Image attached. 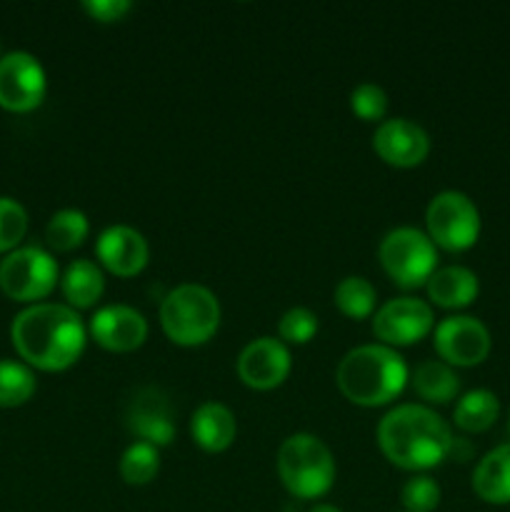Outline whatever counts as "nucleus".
Here are the masks:
<instances>
[{
  "instance_id": "obj_1",
  "label": "nucleus",
  "mask_w": 510,
  "mask_h": 512,
  "mask_svg": "<svg viewBox=\"0 0 510 512\" xmlns=\"http://www.w3.org/2000/svg\"><path fill=\"white\" fill-rule=\"evenodd\" d=\"M13 345L20 358L38 370L58 373L78 363L88 330L75 308L60 303H35L15 315Z\"/></svg>"
},
{
  "instance_id": "obj_2",
  "label": "nucleus",
  "mask_w": 510,
  "mask_h": 512,
  "mask_svg": "<svg viewBox=\"0 0 510 512\" xmlns=\"http://www.w3.org/2000/svg\"><path fill=\"white\" fill-rule=\"evenodd\" d=\"M453 433L435 410L405 403L388 410L378 423V445L385 458L403 470H430L453 455Z\"/></svg>"
},
{
  "instance_id": "obj_3",
  "label": "nucleus",
  "mask_w": 510,
  "mask_h": 512,
  "mask_svg": "<svg viewBox=\"0 0 510 512\" xmlns=\"http://www.w3.org/2000/svg\"><path fill=\"white\" fill-rule=\"evenodd\" d=\"M408 365L395 348L383 343L348 350L335 370L340 393L363 408H380L398 398L408 385Z\"/></svg>"
},
{
  "instance_id": "obj_4",
  "label": "nucleus",
  "mask_w": 510,
  "mask_h": 512,
  "mask_svg": "<svg viewBox=\"0 0 510 512\" xmlns=\"http://www.w3.org/2000/svg\"><path fill=\"white\" fill-rule=\"evenodd\" d=\"M278 475L288 493L300 500L323 498L335 483V458L328 445L310 433H295L278 448Z\"/></svg>"
},
{
  "instance_id": "obj_5",
  "label": "nucleus",
  "mask_w": 510,
  "mask_h": 512,
  "mask_svg": "<svg viewBox=\"0 0 510 512\" xmlns=\"http://www.w3.org/2000/svg\"><path fill=\"white\" fill-rule=\"evenodd\" d=\"M160 325L173 343L203 345L218 333L220 300L205 285L183 283L160 303Z\"/></svg>"
},
{
  "instance_id": "obj_6",
  "label": "nucleus",
  "mask_w": 510,
  "mask_h": 512,
  "mask_svg": "<svg viewBox=\"0 0 510 512\" xmlns=\"http://www.w3.org/2000/svg\"><path fill=\"white\" fill-rule=\"evenodd\" d=\"M378 258L388 278L400 288H420L438 270V248L418 228H393L383 235Z\"/></svg>"
},
{
  "instance_id": "obj_7",
  "label": "nucleus",
  "mask_w": 510,
  "mask_h": 512,
  "mask_svg": "<svg viewBox=\"0 0 510 512\" xmlns=\"http://www.w3.org/2000/svg\"><path fill=\"white\" fill-rule=\"evenodd\" d=\"M425 228L435 248L460 253L478 243L483 220H480L478 205L468 195L460 190H443L428 203Z\"/></svg>"
},
{
  "instance_id": "obj_8",
  "label": "nucleus",
  "mask_w": 510,
  "mask_h": 512,
  "mask_svg": "<svg viewBox=\"0 0 510 512\" xmlns=\"http://www.w3.org/2000/svg\"><path fill=\"white\" fill-rule=\"evenodd\" d=\"M58 285V263L38 245L15 248L0 263V290L10 300L33 303L48 298Z\"/></svg>"
},
{
  "instance_id": "obj_9",
  "label": "nucleus",
  "mask_w": 510,
  "mask_h": 512,
  "mask_svg": "<svg viewBox=\"0 0 510 512\" xmlns=\"http://www.w3.org/2000/svg\"><path fill=\"white\" fill-rule=\"evenodd\" d=\"M48 90V78L35 55L25 50L0 58V105L10 113H30L38 108Z\"/></svg>"
},
{
  "instance_id": "obj_10",
  "label": "nucleus",
  "mask_w": 510,
  "mask_h": 512,
  "mask_svg": "<svg viewBox=\"0 0 510 512\" xmlns=\"http://www.w3.org/2000/svg\"><path fill=\"white\" fill-rule=\"evenodd\" d=\"M433 345L443 363L453 368H470L488 358L493 340L483 320L473 315H450L435 325Z\"/></svg>"
},
{
  "instance_id": "obj_11",
  "label": "nucleus",
  "mask_w": 510,
  "mask_h": 512,
  "mask_svg": "<svg viewBox=\"0 0 510 512\" xmlns=\"http://www.w3.org/2000/svg\"><path fill=\"white\" fill-rule=\"evenodd\" d=\"M435 330L433 308L425 300L410 298H393L375 310L373 333L375 338L383 340V345L390 348H403L423 340Z\"/></svg>"
},
{
  "instance_id": "obj_12",
  "label": "nucleus",
  "mask_w": 510,
  "mask_h": 512,
  "mask_svg": "<svg viewBox=\"0 0 510 512\" xmlns=\"http://www.w3.org/2000/svg\"><path fill=\"white\" fill-rule=\"evenodd\" d=\"M290 350L283 340L263 338L250 340L238 358V375L248 388L253 390H273L285 383L290 375Z\"/></svg>"
},
{
  "instance_id": "obj_13",
  "label": "nucleus",
  "mask_w": 510,
  "mask_h": 512,
  "mask_svg": "<svg viewBox=\"0 0 510 512\" xmlns=\"http://www.w3.org/2000/svg\"><path fill=\"white\" fill-rule=\"evenodd\" d=\"M373 150L395 168H415L430 153V138L423 125L408 118H390L378 125Z\"/></svg>"
},
{
  "instance_id": "obj_14",
  "label": "nucleus",
  "mask_w": 510,
  "mask_h": 512,
  "mask_svg": "<svg viewBox=\"0 0 510 512\" xmlns=\"http://www.w3.org/2000/svg\"><path fill=\"white\" fill-rule=\"evenodd\" d=\"M125 423H128L130 433L138 435L143 443L163 448L173 440L175 423H173V410H170L168 395L163 390L153 388H140L133 395L125 410Z\"/></svg>"
},
{
  "instance_id": "obj_15",
  "label": "nucleus",
  "mask_w": 510,
  "mask_h": 512,
  "mask_svg": "<svg viewBox=\"0 0 510 512\" xmlns=\"http://www.w3.org/2000/svg\"><path fill=\"white\" fill-rule=\"evenodd\" d=\"M95 343L113 353H130L148 338V320L130 305H105L90 318Z\"/></svg>"
},
{
  "instance_id": "obj_16",
  "label": "nucleus",
  "mask_w": 510,
  "mask_h": 512,
  "mask_svg": "<svg viewBox=\"0 0 510 512\" xmlns=\"http://www.w3.org/2000/svg\"><path fill=\"white\" fill-rule=\"evenodd\" d=\"M98 260L120 278H133L148 265L150 248L143 233L130 225H110L98 235L95 243Z\"/></svg>"
},
{
  "instance_id": "obj_17",
  "label": "nucleus",
  "mask_w": 510,
  "mask_h": 512,
  "mask_svg": "<svg viewBox=\"0 0 510 512\" xmlns=\"http://www.w3.org/2000/svg\"><path fill=\"white\" fill-rule=\"evenodd\" d=\"M235 433H238V423L230 408L223 403H208L200 405L190 418V435H193L195 445L203 448L205 453H223L233 445Z\"/></svg>"
},
{
  "instance_id": "obj_18",
  "label": "nucleus",
  "mask_w": 510,
  "mask_h": 512,
  "mask_svg": "<svg viewBox=\"0 0 510 512\" xmlns=\"http://www.w3.org/2000/svg\"><path fill=\"white\" fill-rule=\"evenodd\" d=\"M425 288H428V298L433 300L435 305L458 310L478 298L480 280L478 275L470 268H465V265H445V268H438L430 275Z\"/></svg>"
},
{
  "instance_id": "obj_19",
  "label": "nucleus",
  "mask_w": 510,
  "mask_h": 512,
  "mask_svg": "<svg viewBox=\"0 0 510 512\" xmlns=\"http://www.w3.org/2000/svg\"><path fill=\"white\" fill-rule=\"evenodd\" d=\"M473 490L490 505H510V443L498 445L480 458L473 470Z\"/></svg>"
},
{
  "instance_id": "obj_20",
  "label": "nucleus",
  "mask_w": 510,
  "mask_h": 512,
  "mask_svg": "<svg viewBox=\"0 0 510 512\" xmlns=\"http://www.w3.org/2000/svg\"><path fill=\"white\" fill-rule=\"evenodd\" d=\"M60 288L70 308H93L105 290V275L93 260H73L60 278Z\"/></svg>"
},
{
  "instance_id": "obj_21",
  "label": "nucleus",
  "mask_w": 510,
  "mask_h": 512,
  "mask_svg": "<svg viewBox=\"0 0 510 512\" xmlns=\"http://www.w3.org/2000/svg\"><path fill=\"white\" fill-rule=\"evenodd\" d=\"M413 388L428 403L445 405L458 398L460 378L453 365L443 363V360H423L413 370Z\"/></svg>"
},
{
  "instance_id": "obj_22",
  "label": "nucleus",
  "mask_w": 510,
  "mask_h": 512,
  "mask_svg": "<svg viewBox=\"0 0 510 512\" xmlns=\"http://www.w3.org/2000/svg\"><path fill=\"white\" fill-rule=\"evenodd\" d=\"M500 415V400L493 390L475 388L468 390L465 395H460L458 403H455L453 420L460 430L465 433H483L490 425L498 420Z\"/></svg>"
},
{
  "instance_id": "obj_23",
  "label": "nucleus",
  "mask_w": 510,
  "mask_h": 512,
  "mask_svg": "<svg viewBox=\"0 0 510 512\" xmlns=\"http://www.w3.org/2000/svg\"><path fill=\"white\" fill-rule=\"evenodd\" d=\"M333 303L343 315L353 320H363L373 315L375 303H378V293H375L373 283L365 280L363 275H348L335 285Z\"/></svg>"
},
{
  "instance_id": "obj_24",
  "label": "nucleus",
  "mask_w": 510,
  "mask_h": 512,
  "mask_svg": "<svg viewBox=\"0 0 510 512\" xmlns=\"http://www.w3.org/2000/svg\"><path fill=\"white\" fill-rule=\"evenodd\" d=\"M90 223L85 218L83 210L65 208L58 210V213L50 218L48 228H45V240L53 250L58 253H68V250H75L78 245H83V240L88 238Z\"/></svg>"
},
{
  "instance_id": "obj_25",
  "label": "nucleus",
  "mask_w": 510,
  "mask_h": 512,
  "mask_svg": "<svg viewBox=\"0 0 510 512\" xmlns=\"http://www.w3.org/2000/svg\"><path fill=\"white\" fill-rule=\"evenodd\" d=\"M160 470V450L155 445L135 440L120 455V475L128 485H148L153 483Z\"/></svg>"
},
{
  "instance_id": "obj_26",
  "label": "nucleus",
  "mask_w": 510,
  "mask_h": 512,
  "mask_svg": "<svg viewBox=\"0 0 510 512\" xmlns=\"http://www.w3.org/2000/svg\"><path fill=\"white\" fill-rule=\"evenodd\" d=\"M35 393V375L28 365L0 360V408H18Z\"/></svg>"
},
{
  "instance_id": "obj_27",
  "label": "nucleus",
  "mask_w": 510,
  "mask_h": 512,
  "mask_svg": "<svg viewBox=\"0 0 510 512\" xmlns=\"http://www.w3.org/2000/svg\"><path fill=\"white\" fill-rule=\"evenodd\" d=\"M28 233V213L13 198H0V253H13Z\"/></svg>"
},
{
  "instance_id": "obj_28",
  "label": "nucleus",
  "mask_w": 510,
  "mask_h": 512,
  "mask_svg": "<svg viewBox=\"0 0 510 512\" xmlns=\"http://www.w3.org/2000/svg\"><path fill=\"white\" fill-rule=\"evenodd\" d=\"M405 512H433L440 505V485L430 475H415L400 490Z\"/></svg>"
},
{
  "instance_id": "obj_29",
  "label": "nucleus",
  "mask_w": 510,
  "mask_h": 512,
  "mask_svg": "<svg viewBox=\"0 0 510 512\" xmlns=\"http://www.w3.org/2000/svg\"><path fill=\"white\" fill-rule=\"evenodd\" d=\"M350 110L368 123L383 120L388 113V93L378 83L355 85L353 93H350Z\"/></svg>"
},
{
  "instance_id": "obj_30",
  "label": "nucleus",
  "mask_w": 510,
  "mask_h": 512,
  "mask_svg": "<svg viewBox=\"0 0 510 512\" xmlns=\"http://www.w3.org/2000/svg\"><path fill=\"white\" fill-rule=\"evenodd\" d=\"M318 315L308 308H290L288 313L280 318L278 323V333L283 343H293V345H305L315 338L318 333Z\"/></svg>"
},
{
  "instance_id": "obj_31",
  "label": "nucleus",
  "mask_w": 510,
  "mask_h": 512,
  "mask_svg": "<svg viewBox=\"0 0 510 512\" xmlns=\"http://www.w3.org/2000/svg\"><path fill=\"white\" fill-rule=\"evenodd\" d=\"M83 10L100 23H115L133 10L130 0H85Z\"/></svg>"
},
{
  "instance_id": "obj_32",
  "label": "nucleus",
  "mask_w": 510,
  "mask_h": 512,
  "mask_svg": "<svg viewBox=\"0 0 510 512\" xmlns=\"http://www.w3.org/2000/svg\"><path fill=\"white\" fill-rule=\"evenodd\" d=\"M310 512H343V510L335 508V505H328V503H325V505H315V508L310 510Z\"/></svg>"
},
{
  "instance_id": "obj_33",
  "label": "nucleus",
  "mask_w": 510,
  "mask_h": 512,
  "mask_svg": "<svg viewBox=\"0 0 510 512\" xmlns=\"http://www.w3.org/2000/svg\"><path fill=\"white\" fill-rule=\"evenodd\" d=\"M508 430H510V415H508Z\"/></svg>"
}]
</instances>
